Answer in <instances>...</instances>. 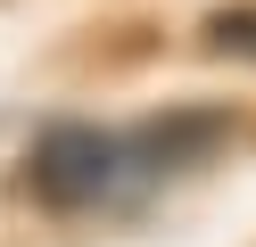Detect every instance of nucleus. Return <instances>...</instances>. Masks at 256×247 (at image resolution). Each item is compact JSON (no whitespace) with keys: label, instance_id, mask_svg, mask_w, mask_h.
<instances>
[{"label":"nucleus","instance_id":"nucleus-1","mask_svg":"<svg viewBox=\"0 0 256 247\" xmlns=\"http://www.w3.org/2000/svg\"><path fill=\"white\" fill-rule=\"evenodd\" d=\"M223 132H232L223 107H166V115H140V124H50L25 157V181L58 214L149 206L174 173L215 157Z\"/></svg>","mask_w":256,"mask_h":247},{"label":"nucleus","instance_id":"nucleus-2","mask_svg":"<svg viewBox=\"0 0 256 247\" xmlns=\"http://www.w3.org/2000/svg\"><path fill=\"white\" fill-rule=\"evenodd\" d=\"M206 49H223V58H248V66H256V0H240V8H215V16H206Z\"/></svg>","mask_w":256,"mask_h":247}]
</instances>
